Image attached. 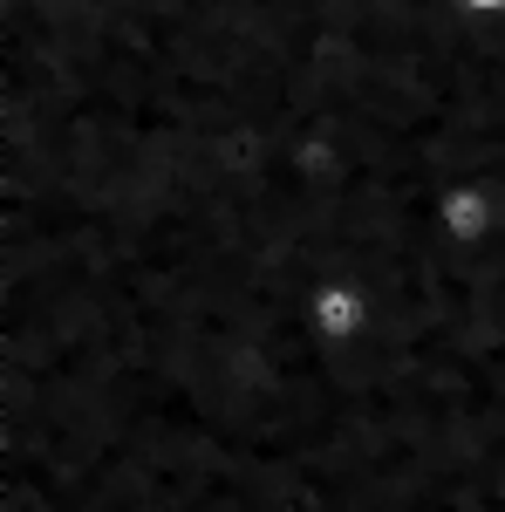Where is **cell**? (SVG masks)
I'll use <instances>...</instances> for the list:
<instances>
[{
    "label": "cell",
    "instance_id": "1",
    "mask_svg": "<svg viewBox=\"0 0 505 512\" xmlns=\"http://www.w3.org/2000/svg\"><path fill=\"white\" fill-rule=\"evenodd\" d=\"M369 328H376V294L349 274H328L314 280L308 294V335L321 349H355V342H369Z\"/></svg>",
    "mask_w": 505,
    "mask_h": 512
},
{
    "label": "cell",
    "instance_id": "2",
    "mask_svg": "<svg viewBox=\"0 0 505 512\" xmlns=\"http://www.w3.org/2000/svg\"><path fill=\"white\" fill-rule=\"evenodd\" d=\"M499 192L485 185V178H451L437 205H430V226L444 246H458V253H478V246H492L499 239Z\"/></svg>",
    "mask_w": 505,
    "mask_h": 512
},
{
    "label": "cell",
    "instance_id": "3",
    "mask_svg": "<svg viewBox=\"0 0 505 512\" xmlns=\"http://www.w3.org/2000/svg\"><path fill=\"white\" fill-rule=\"evenodd\" d=\"M458 7H465V14H485V21H499V14H505V0H458Z\"/></svg>",
    "mask_w": 505,
    "mask_h": 512
}]
</instances>
